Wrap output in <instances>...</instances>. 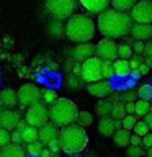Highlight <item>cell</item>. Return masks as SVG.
Instances as JSON below:
<instances>
[{"mask_svg":"<svg viewBox=\"0 0 152 157\" xmlns=\"http://www.w3.org/2000/svg\"><path fill=\"white\" fill-rule=\"evenodd\" d=\"M132 25H134V21H132L129 13L118 12L115 8H108L106 12L98 15L97 20V29L105 38L110 39L124 38L127 34H131Z\"/></svg>","mask_w":152,"mask_h":157,"instance_id":"6da1fadb","label":"cell"},{"mask_svg":"<svg viewBox=\"0 0 152 157\" xmlns=\"http://www.w3.org/2000/svg\"><path fill=\"white\" fill-rule=\"evenodd\" d=\"M95 31L97 25L88 15L75 13L66 21V38L75 44L90 43L95 36Z\"/></svg>","mask_w":152,"mask_h":157,"instance_id":"7a4b0ae2","label":"cell"},{"mask_svg":"<svg viewBox=\"0 0 152 157\" xmlns=\"http://www.w3.org/2000/svg\"><path fill=\"white\" fill-rule=\"evenodd\" d=\"M59 142H61L62 152H66L69 155H77L88 144V136L85 132V128L78 126L77 123L62 128L61 134H59Z\"/></svg>","mask_w":152,"mask_h":157,"instance_id":"3957f363","label":"cell"},{"mask_svg":"<svg viewBox=\"0 0 152 157\" xmlns=\"http://www.w3.org/2000/svg\"><path fill=\"white\" fill-rule=\"evenodd\" d=\"M78 108L72 100L69 98H59L54 105L49 106V120L57 128H66L77 123L78 118Z\"/></svg>","mask_w":152,"mask_h":157,"instance_id":"277c9868","label":"cell"},{"mask_svg":"<svg viewBox=\"0 0 152 157\" xmlns=\"http://www.w3.org/2000/svg\"><path fill=\"white\" fill-rule=\"evenodd\" d=\"M77 0H46V10L52 18L57 20H69L75 15Z\"/></svg>","mask_w":152,"mask_h":157,"instance_id":"5b68a950","label":"cell"},{"mask_svg":"<svg viewBox=\"0 0 152 157\" xmlns=\"http://www.w3.org/2000/svg\"><path fill=\"white\" fill-rule=\"evenodd\" d=\"M80 77L83 82L87 83H95L103 80V61L98 56H93L87 59L85 62H82V72Z\"/></svg>","mask_w":152,"mask_h":157,"instance_id":"8992f818","label":"cell"},{"mask_svg":"<svg viewBox=\"0 0 152 157\" xmlns=\"http://www.w3.org/2000/svg\"><path fill=\"white\" fill-rule=\"evenodd\" d=\"M26 121L28 126H34V128H44L49 124V108L44 103H36V105L26 108Z\"/></svg>","mask_w":152,"mask_h":157,"instance_id":"52a82bcc","label":"cell"},{"mask_svg":"<svg viewBox=\"0 0 152 157\" xmlns=\"http://www.w3.org/2000/svg\"><path fill=\"white\" fill-rule=\"evenodd\" d=\"M43 92L39 90V87L36 83H25L18 88V101L23 108H29L33 105H36L41 100Z\"/></svg>","mask_w":152,"mask_h":157,"instance_id":"ba28073f","label":"cell"},{"mask_svg":"<svg viewBox=\"0 0 152 157\" xmlns=\"http://www.w3.org/2000/svg\"><path fill=\"white\" fill-rule=\"evenodd\" d=\"M118 51H120V46L115 43V39L103 38L97 43V56L101 61H113L115 62L118 59Z\"/></svg>","mask_w":152,"mask_h":157,"instance_id":"9c48e42d","label":"cell"},{"mask_svg":"<svg viewBox=\"0 0 152 157\" xmlns=\"http://www.w3.org/2000/svg\"><path fill=\"white\" fill-rule=\"evenodd\" d=\"M131 18L134 23L152 25V2L139 0L136 7L131 10Z\"/></svg>","mask_w":152,"mask_h":157,"instance_id":"30bf717a","label":"cell"},{"mask_svg":"<svg viewBox=\"0 0 152 157\" xmlns=\"http://www.w3.org/2000/svg\"><path fill=\"white\" fill-rule=\"evenodd\" d=\"M20 121H21V116L15 110H2V113H0V126L7 131H15Z\"/></svg>","mask_w":152,"mask_h":157,"instance_id":"8fae6325","label":"cell"},{"mask_svg":"<svg viewBox=\"0 0 152 157\" xmlns=\"http://www.w3.org/2000/svg\"><path fill=\"white\" fill-rule=\"evenodd\" d=\"M72 56H74L75 61H83L85 62L87 59L97 56V44H92V43L77 44L75 48H72Z\"/></svg>","mask_w":152,"mask_h":157,"instance_id":"7c38bea8","label":"cell"},{"mask_svg":"<svg viewBox=\"0 0 152 157\" xmlns=\"http://www.w3.org/2000/svg\"><path fill=\"white\" fill-rule=\"evenodd\" d=\"M121 128H123L121 120H115V118H100V123H98V131L105 137L115 136V132Z\"/></svg>","mask_w":152,"mask_h":157,"instance_id":"4fadbf2b","label":"cell"},{"mask_svg":"<svg viewBox=\"0 0 152 157\" xmlns=\"http://www.w3.org/2000/svg\"><path fill=\"white\" fill-rule=\"evenodd\" d=\"M80 7L83 10H87L88 13H95L101 15L103 12H106L108 7L111 5V0H78Z\"/></svg>","mask_w":152,"mask_h":157,"instance_id":"5bb4252c","label":"cell"},{"mask_svg":"<svg viewBox=\"0 0 152 157\" xmlns=\"http://www.w3.org/2000/svg\"><path fill=\"white\" fill-rule=\"evenodd\" d=\"M87 90L90 95L93 97H97V98H108L111 95V92H113V88L110 85V82H106V80H100V82H95V83H88L87 85Z\"/></svg>","mask_w":152,"mask_h":157,"instance_id":"9a60e30c","label":"cell"},{"mask_svg":"<svg viewBox=\"0 0 152 157\" xmlns=\"http://www.w3.org/2000/svg\"><path fill=\"white\" fill-rule=\"evenodd\" d=\"M59 134H61V131L57 129V126L52 124V123H49V124H46L44 128L39 129V141H41L44 146H49L51 142L59 139Z\"/></svg>","mask_w":152,"mask_h":157,"instance_id":"2e32d148","label":"cell"},{"mask_svg":"<svg viewBox=\"0 0 152 157\" xmlns=\"http://www.w3.org/2000/svg\"><path fill=\"white\" fill-rule=\"evenodd\" d=\"M131 36L134 41H150L152 38V25L134 23L131 28Z\"/></svg>","mask_w":152,"mask_h":157,"instance_id":"e0dca14e","label":"cell"},{"mask_svg":"<svg viewBox=\"0 0 152 157\" xmlns=\"http://www.w3.org/2000/svg\"><path fill=\"white\" fill-rule=\"evenodd\" d=\"M0 105L3 110H13V106L20 105L18 101V92H15L13 88H3L0 93Z\"/></svg>","mask_w":152,"mask_h":157,"instance_id":"ac0fdd59","label":"cell"},{"mask_svg":"<svg viewBox=\"0 0 152 157\" xmlns=\"http://www.w3.org/2000/svg\"><path fill=\"white\" fill-rule=\"evenodd\" d=\"M115 106H116V101L113 100H101L97 103V115H100V118H113V111H115Z\"/></svg>","mask_w":152,"mask_h":157,"instance_id":"d6986e66","label":"cell"},{"mask_svg":"<svg viewBox=\"0 0 152 157\" xmlns=\"http://www.w3.org/2000/svg\"><path fill=\"white\" fill-rule=\"evenodd\" d=\"M48 33L51 34L52 38H64L66 36V25L62 23V20L52 18L51 21L48 23Z\"/></svg>","mask_w":152,"mask_h":157,"instance_id":"ffe728a7","label":"cell"},{"mask_svg":"<svg viewBox=\"0 0 152 157\" xmlns=\"http://www.w3.org/2000/svg\"><path fill=\"white\" fill-rule=\"evenodd\" d=\"M0 157H26V152L20 144H10L0 149Z\"/></svg>","mask_w":152,"mask_h":157,"instance_id":"44dd1931","label":"cell"},{"mask_svg":"<svg viewBox=\"0 0 152 157\" xmlns=\"http://www.w3.org/2000/svg\"><path fill=\"white\" fill-rule=\"evenodd\" d=\"M113 141H115V144L118 147H129L131 146V134H129V131L124 129V128L118 129L115 132V136H113Z\"/></svg>","mask_w":152,"mask_h":157,"instance_id":"7402d4cb","label":"cell"},{"mask_svg":"<svg viewBox=\"0 0 152 157\" xmlns=\"http://www.w3.org/2000/svg\"><path fill=\"white\" fill-rule=\"evenodd\" d=\"M137 2L139 0H111V8L118 10V12H123V13H127L136 7Z\"/></svg>","mask_w":152,"mask_h":157,"instance_id":"603a6c76","label":"cell"},{"mask_svg":"<svg viewBox=\"0 0 152 157\" xmlns=\"http://www.w3.org/2000/svg\"><path fill=\"white\" fill-rule=\"evenodd\" d=\"M152 111V103L150 101H146V100H137L136 101V116L139 118H146L149 113Z\"/></svg>","mask_w":152,"mask_h":157,"instance_id":"cb8c5ba5","label":"cell"},{"mask_svg":"<svg viewBox=\"0 0 152 157\" xmlns=\"http://www.w3.org/2000/svg\"><path fill=\"white\" fill-rule=\"evenodd\" d=\"M21 134H23V142H28V144H33V142L39 141V131L34 126H28Z\"/></svg>","mask_w":152,"mask_h":157,"instance_id":"d4e9b609","label":"cell"},{"mask_svg":"<svg viewBox=\"0 0 152 157\" xmlns=\"http://www.w3.org/2000/svg\"><path fill=\"white\" fill-rule=\"evenodd\" d=\"M115 72L116 75H127L131 72V64L126 59H120L118 57L115 61Z\"/></svg>","mask_w":152,"mask_h":157,"instance_id":"484cf974","label":"cell"},{"mask_svg":"<svg viewBox=\"0 0 152 157\" xmlns=\"http://www.w3.org/2000/svg\"><path fill=\"white\" fill-rule=\"evenodd\" d=\"M59 100L57 97V92L52 90V88H48V90H43V95H41V103H44V105H54Z\"/></svg>","mask_w":152,"mask_h":157,"instance_id":"4316f807","label":"cell"},{"mask_svg":"<svg viewBox=\"0 0 152 157\" xmlns=\"http://www.w3.org/2000/svg\"><path fill=\"white\" fill-rule=\"evenodd\" d=\"M137 95L139 100H146V101H152V85L150 83H144L137 88Z\"/></svg>","mask_w":152,"mask_h":157,"instance_id":"83f0119b","label":"cell"},{"mask_svg":"<svg viewBox=\"0 0 152 157\" xmlns=\"http://www.w3.org/2000/svg\"><path fill=\"white\" fill-rule=\"evenodd\" d=\"M93 123V115L90 111H80L78 113V118H77V124L82 126V128H87V126H92Z\"/></svg>","mask_w":152,"mask_h":157,"instance_id":"f1b7e54d","label":"cell"},{"mask_svg":"<svg viewBox=\"0 0 152 157\" xmlns=\"http://www.w3.org/2000/svg\"><path fill=\"white\" fill-rule=\"evenodd\" d=\"M134 49H132L131 44H126V43H123L120 44V51H118V57L120 59H126V61H129V59L134 56Z\"/></svg>","mask_w":152,"mask_h":157,"instance_id":"f546056e","label":"cell"},{"mask_svg":"<svg viewBox=\"0 0 152 157\" xmlns=\"http://www.w3.org/2000/svg\"><path fill=\"white\" fill-rule=\"evenodd\" d=\"M132 131H134V134L144 137V136H147V134L150 132V128H149V124L146 123V120H139V121H137V124H136V128H134Z\"/></svg>","mask_w":152,"mask_h":157,"instance_id":"4dcf8cb0","label":"cell"},{"mask_svg":"<svg viewBox=\"0 0 152 157\" xmlns=\"http://www.w3.org/2000/svg\"><path fill=\"white\" fill-rule=\"evenodd\" d=\"M137 121H139V120H137V116H136V115H126V116L121 120L123 128H124V129H127V131L134 129L136 124H137Z\"/></svg>","mask_w":152,"mask_h":157,"instance_id":"1f68e13d","label":"cell"},{"mask_svg":"<svg viewBox=\"0 0 152 157\" xmlns=\"http://www.w3.org/2000/svg\"><path fill=\"white\" fill-rule=\"evenodd\" d=\"M115 62L113 61H103V77L110 78L115 75Z\"/></svg>","mask_w":152,"mask_h":157,"instance_id":"d6a6232c","label":"cell"},{"mask_svg":"<svg viewBox=\"0 0 152 157\" xmlns=\"http://www.w3.org/2000/svg\"><path fill=\"white\" fill-rule=\"evenodd\" d=\"M12 144V131L7 129H0V147H7Z\"/></svg>","mask_w":152,"mask_h":157,"instance_id":"836d02e7","label":"cell"},{"mask_svg":"<svg viewBox=\"0 0 152 157\" xmlns=\"http://www.w3.org/2000/svg\"><path fill=\"white\" fill-rule=\"evenodd\" d=\"M144 62H146V57H142L141 54H134V56L131 57V61H129V64H131V72H132V71H139V67H141Z\"/></svg>","mask_w":152,"mask_h":157,"instance_id":"e575fe53","label":"cell"},{"mask_svg":"<svg viewBox=\"0 0 152 157\" xmlns=\"http://www.w3.org/2000/svg\"><path fill=\"white\" fill-rule=\"evenodd\" d=\"M126 152L129 157H142L144 154H147V152H144V146H129Z\"/></svg>","mask_w":152,"mask_h":157,"instance_id":"d590c367","label":"cell"},{"mask_svg":"<svg viewBox=\"0 0 152 157\" xmlns=\"http://www.w3.org/2000/svg\"><path fill=\"white\" fill-rule=\"evenodd\" d=\"M127 115L126 113V106L123 105V103H120V101H116V106H115V111H113V118L115 120H123Z\"/></svg>","mask_w":152,"mask_h":157,"instance_id":"8d00e7d4","label":"cell"},{"mask_svg":"<svg viewBox=\"0 0 152 157\" xmlns=\"http://www.w3.org/2000/svg\"><path fill=\"white\" fill-rule=\"evenodd\" d=\"M43 146L44 144L41 141H36V142H33V144H29L28 146V154L29 155H39V154H41V151L44 149Z\"/></svg>","mask_w":152,"mask_h":157,"instance_id":"74e56055","label":"cell"},{"mask_svg":"<svg viewBox=\"0 0 152 157\" xmlns=\"http://www.w3.org/2000/svg\"><path fill=\"white\" fill-rule=\"evenodd\" d=\"M137 98H139V95H137V92L127 90V92L123 93V101H124V103H129V101H137Z\"/></svg>","mask_w":152,"mask_h":157,"instance_id":"f35d334b","label":"cell"},{"mask_svg":"<svg viewBox=\"0 0 152 157\" xmlns=\"http://www.w3.org/2000/svg\"><path fill=\"white\" fill-rule=\"evenodd\" d=\"M12 142H13V144H21V142H23V134H21V131H18V129L12 131Z\"/></svg>","mask_w":152,"mask_h":157,"instance_id":"ab89813d","label":"cell"},{"mask_svg":"<svg viewBox=\"0 0 152 157\" xmlns=\"http://www.w3.org/2000/svg\"><path fill=\"white\" fill-rule=\"evenodd\" d=\"M132 49H134L136 54H142V52H144V49H146V43L144 41H134Z\"/></svg>","mask_w":152,"mask_h":157,"instance_id":"60d3db41","label":"cell"},{"mask_svg":"<svg viewBox=\"0 0 152 157\" xmlns=\"http://www.w3.org/2000/svg\"><path fill=\"white\" fill-rule=\"evenodd\" d=\"M48 149H51L52 154H57L59 151H62V147H61V142H59V139H57V141H54V142H51V144L48 146Z\"/></svg>","mask_w":152,"mask_h":157,"instance_id":"b9f144b4","label":"cell"},{"mask_svg":"<svg viewBox=\"0 0 152 157\" xmlns=\"http://www.w3.org/2000/svg\"><path fill=\"white\" fill-rule=\"evenodd\" d=\"M142 146H144L146 149H150V147H152V131L147 136L142 137Z\"/></svg>","mask_w":152,"mask_h":157,"instance_id":"7bdbcfd3","label":"cell"},{"mask_svg":"<svg viewBox=\"0 0 152 157\" xmlns=\"http://www.w3.org/2000/svg\"><path fill=\"white\" fill-rule=\"evenodd\" d=\"M144 57H146V59H152V41H147V43H146Z\"/></svg>","mask_w":152,"mask_h":157,"instance_id":"ee69618b","label":"cell"},{"mask_svg":"<svg viewBox=\"0 0 152 157\" xmlns=\"http://www.w3.org/2000/svg\"><path fill=\"white\" fill-rule=\"evenodd\" d=\"M124 106H126V113H127V115H134V113H136V101L124 103Z\"/></svg>","mask_w":152,"mask_h":157,"instance_id":"f6af8a7d","label":"cell"},{"mask_svg":"<svg viewBox=\"0 0 152 157\" xmlns=\"http://www.w3.org/2000/svg\"><path fill=\"white\" fill-rule=\"evenodd\" d=\"M131 146H142V137L137 134H132L131 136Z\"/></svg>","mask_w":152,"mask_h":157,"instance_id":"bcb514c9","label":"cell"},{"mask_svg":"<svg viewBox=\"0 0 152 157\" xmlns=\"http://www.w3.org/2000/svg\"><path fill=\"white\" fill-rule=\"evenodd\" d=\"M149 71H150V67L147 66L146 62H144V64H142V66L139 67V72H141V75H147V74H149Z\"/></svg>","mask_w":152,"mask_h":157,"instance_id":"7dc6e473","label":"cell"},{"mask_svg":"<svg viewBox=\"0 0 152 157\" xmlns=\"http://www.w3.org/2000/svg\"><path fill=\"white\" fill-rule=\"evenodd\" d=\"M39 157H54V155H52L51 149H43L41 154H39Z\"/></svg>","mask_w":152,"mask_h":157,"instance_id":"c3c4849f","label":"cell"},{"mask_svg":"<svg viewBox=\"0 0 152 157\" xmlns=\"http://www.w3.org/2000/svg\"><path fill=\"white\" fill-rule=\"evenodd\" d=\"M144 120H146V123H147V124H149V128H150V131H152V111H150L149 115H147V116L144 118Z\"/></svg>","mask_w":152,"mask_h":157,"instance_id":"681fc988","label":"cell"},{"mask_svg":"<svg viewBox=\"0 0 152 157\" xmlns=\"http://www.w3.org/2000/svg\"><path fill=\"white\" fill-rule=\"evenodd\" d=\"M132 77H134V78H139V77H141V72H139V71H132Z\"/></svg>","mask_w":152,"mask_h":157,"instance_id":"f907efd6","label":"cell"},{"mask_svg":"<svg viewBox=\"0 0 152 157\" xmlns=\"http://www.w3.org/2000/svg\"><path fill=\"white\" fill-rule=\"evenodd\" d=\"M146 64H147V66H149V67L152 69V59H146Z\"/></svg>","mask_w":152,"mask_h":157,"instance_id":"816d5d0a","label":"cell"},{"mask_svg":"<svg viewBox=\"0 0 152 157\" xmlns=\"http://www.w3.org/2000/svg\"><path fill=\"white\" fill-rule=\"evenodd\" d=\"M147 157H152V147H150V149H147V154H146Z\"/></svg>","mask_w":152,"mask_h":157,"instance_id":"f5cc1de1","label":"cell"},{"mask_svg":"<svg viewBox=\"0 0 152 157\" xmlns=\"http://www.w3.org/2000/svg\"><path fill=\"white\" fill-rule=\"evenodd\" d=\"M146 2H152V0H146Z\"/></svg>","mask_w":152,"mask_h":157,"instance_id":"db71d44e","label":"cell"},{"mask_svg":"<svg viewBox=\"0 0 152 157\" xmlns=\"http://www.w3.org/2000/svg\"><path fill=\"white\" fill-rule=\"evenodd\" d=\"M54 157H56V155H54Z\"/></svg>","mask_w":152,"mask_h":157,"instance_id":"11a10c76","label":"cell"},{"mask_svg":"<svg viewBox=\"0 0 152 157\" xmlns=\"http://www.w3.org/2000/svg\"><path fill=\"white\" fill-rule=\"evenodd\" d=\"M150 103H152V101H150Z\"/></svg>","mask_w":152,"mask_h":157,"instance_id":"9f6ffc18","label":"cell"}]
</instances>
